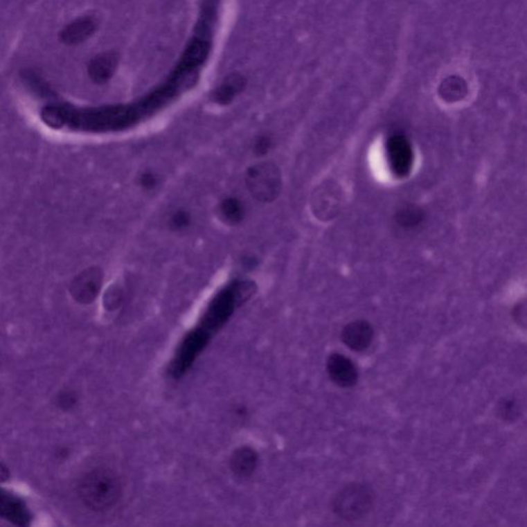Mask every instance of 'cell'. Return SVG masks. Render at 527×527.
I'll use <instances>...</instances> for the list:
<instances>
[{
    "label": "cell",
    "instance_id": "1",
    "mask_svg": "<svg viewBox=\"0 0 527 527\" xmlns=\"http://www.w3.org/2000/svg\"><path fill=\"white\" fill-rule=\"evenodd\" d=\"M40 118L46 126L53 129L107 133L131 128L145 116L136 103L87 109L69 105H51L42 109Z\"/></svg>",
    "mask_w": 527,
    "mask_h": 527
},
{
    "label": "cell",
    "instance_id": "2",
    "mask_svg": "<svg viewBox=\"0 0 527 527\" xmlns=\"http://www.w3.org/2000/svg\"><path fill=\"white\" fill-rule=\"evenodd\" d=\"M257 292V285L251 280H236L222 289L207 305L198 325V330L209 339L223 329L235 310L249 301Z\"/></svg>",
    "mask_w": 527,
    "mask_h": 527
},
{
    "label": "cell",
    "instance_id": "3",
    "mask_svg": "<svg viewBox=\"0 0 527 527\" xmlns=\"http://www.w3.org/2000/svg\"><path fill=\"white\" fill-rule=\"evenodd\" d=\"M122 494V484L114 472L96 469L89 472L80 480L78 495L84 505L95 512L111 509Z\"/></svg>",
    "mask_w": 527,
    "mask_h": 527
},
{
    "label": "cell",
    "instance_id": "4",
    "mask_svg": "<svg viewBox=\"0 0 527 527\" xmlns=\"http://www.w3.org/2000/svg\"><path fill=\"white\" fill-rule=\"evenodd\" d=\"M375 505V492L371 486L352 482L343 486L331 501L332 512L345 521H357L367 517Z\"/></svg>",
    "mask_w": 527,
    "mask_h": 527
},
{
    "label": "cell",
    "instance_id": "5",
    "mask_svg": "<svg viewBox=\"0 0 527 527\" xmlns=\"http://www.w3.org/2000/svg\"><path fill=\"white\" fill-rule=\"evenodd\" d=\"M245 184L256 200L271 203L280 195L283 177L280 170L274 163L261 162L247 169Z\"/></svg>",
    "mask_w": 527,
    "mask_h": 527
},
{
    "label": "cell",
    "instance_id": "6",
    "mask_svg": "<svg viewBox=\"0 0 527 527\" xmlns=\"http://www.w3.org/2000/svg\"><path fill=\"white\" fill-rule=\"evenodd\" d=\"M211 340L204 335L192 329L183 338L175 350V355L169 364L168 373L175 379H179L185 375L192 368L199 355L208 346Z\"/></svg>",
    "mask_w": 527,
    "mask_h": 527
},
{
    "label": "cell",
    "instance_id": "7",
    "mask_svg": "<svg viewBox=\"0 0 527 527\" xmlns=\"http://www.w3.org/2000/svg\"><path fill=\"white\" fill-rule=\"evenodd\" d=\"M342 190L334 179H327L315 188L311 196V209L319 221H331L339 215Z\"/></svg>",
    "mask_w": 527,
    "mask_h": 527
},
{
    "label": "cell",
    "instance_id": "8",
    "mask_svg": "<svg viewBox=\"0 0 527 527\" xmlns=\"http://www.w3.org/2000/svg\"><path fill=\"white\" fill-rule=\"evenodd\" d=\"M327 373L332 382L342 388L355 386L359 381L357 366L341 353H332L327 359Z\"/></svg>",
    "mask_w": 527,
    "mask_h": 527
},
{
    "label": "cell",
    "instance_id": "9",
    "mask_svg": "<svg viewBox=\"0 0 527 527\" xmlns=\"http://www.w3.org/2000/svg\"><path fill=\"white\" fill-rule=\"evenodd\" d=\"M100 269L89 268L80 273L71 285V295L82 304H90L96 299L102 285Z\"/></svg>",
    "mask_w": 527,
    "mask_h": 527
},
{
    "label": "cell",
    "instance_id": "10",
    "mask_svg": "<svg viewBox=\"0 0 527 527\" xmlns=\"http://www.w3.org/2000/svg\"><path fill=\"white\" fill-rule=\"evenodd\" d=\"M373 339V325L364 319H357L347 323L341 332L342 342L355 352H361L369 348Z\"/></svg>",
    "mask_w": 527,
    "mask_h": 527
},
{
    "label": "cell",
    "instance_id": "11",
    "mask_svg": "<svg viewBox=\"0 0 527 527\" xmlns=\"http://www.w3.org/2000/svg\"><path fill=\"white\" fill-rule=\"evenodd\" d=\"M387 156L391 170L399 177L407 175L412 165V149L405 137L395 135L389 139Z\"/></svg>",
    "mask_w": 527,
    "mask_h": 527
},
{
    "label": "cell",
    "instance_id": "12",
    "mask_svg": "<svg viewBox=\"0 0 527 527\" xmlns=\"http://www.w3.org/2000/svg\"><path fill=\"white\" fill-rule=\"evenodd\" d=\"M0 517L19 526H28L30 514L19 497L0 490Z\"/></svg>",
    "mask_w": 527,
    "mask_h": 527
},
{
    "label": "cell",
    "instance_id": "13",
    "mask_svg": "<svg viewBox=\"0 0 527 527\" xmlns=\"http://www.w3.org/2000/svg\"><path fill=\"white\" fill-rule=\"evenodd\" d=\"M97 23L91 17H80L67 24L60 33V38L67 46H76L94 35Z\"/></svg>",
    "mask_w": 527,
    "mask_h": 527
},
{
    "label": "cell",
    "instance_id": "14",
    "mask_svg": "<svg viewBox=\"0 0 527 527\" xmlns=\"http://www.w3.org/2000/svg\"><path fill=\"white\" fill-rule=\"evenodd\" d=\"M118 62V57L116 53L109 52L98 55L89 63V76L96 84H105L114 75Z\"/></svg>",
    "mask_w": 527,
    "mask_h": 527
},
{
    "label": "cell",
    "instance_id": "15",
    "mask_svg": "<svg viewBox=\"0 0 527 527\" xmlns=\"http://www.w3.org/2000/svg\"><path fill=\"white\" fill-rule=\"evenodd\" d=\"M258 461H259L258 452L249 446H242V447L237 448L231 455V471L238 477H249L257 469Z\"/></svg>",
    "mask_w": 527,
    "mask_h": 527
},
{
    "label": "cell",
    "instance_id": "16",
    "mask_svg": "<svg viewBox=\"0 0 527 527\" xmlns=\"http://www.w3.org/2000/svg\"><path fill=\"white\" fill-rule=\"evenodd\" d=\"M209 54V44L204 40L195 38L186 48L177 69L183 71H193L206 60Z\"/></svg>",
    "mask_w": 527,
    "mask_h": 527
},
{
    "label": "cell",
    "instance_id": "17",
    "mask_svg": "<svg viewBox=\"0 0 527 527\" xmlns=\"http://www.w3.org/2000/svg\"><path fill=\"white\" fill-rule=\"evenodd\" d=\"M247 84V80L238 73L229 75L225 82L213 92V100L219 105H230L235 97L242 92Z\"/></svg>",
    "mask_w": 527,
    "mask_h": 527
},
{
    "label": "cell",
    "instance_id": "18",
    "mask_svg": "<svg viewBox=\"0 0 527 527\" xmlns=\"http://www.w3.org/2000/svg\"><path fill=\"white\" fill-rule=\"evenodd\" d=\"M438 91L440 97L446 102H457L467 96V84L461 76H448L441 82Z\"/></svg>",
    "mask_w": 527,
    "mask_h": 527
},
{
    "label": "cell",
    "instance_id": "19",
    "mask_svg": "<svg viewBox=\"0 0 527 527\" xmlns=\"http://www.w3.org/2000/svg\"><path fill=\"white\" fill-rule=\"evenodd\" d=\"M222 220L229 225H238L244 217V207L237 198H226L222 201L219 207Z\"/></svg>",
    "mask_w": 527,
    "mask_h": 527
},
{
    "label": "cell",
    "instance_id": "20",
    "mask_svg": "<svg viewBox=\"0 0 527 527\" xmlns=\"http://www.w3.org/2000/svg\"><path fill=\"white\" fill-rule=\"evenodd\" d=\"M521 413L520 405L514 398H503L497 406V414L501 420L511 423L518 420Z\"/></svg>",
    "mask_w": 527,
    "mask_h": 527
},
{
    "label": "cell",
    "instance_id": "21",
    "mask_svg": "<svg viewBox=\"0 0 527 527\" xmlns=\"http://www.w3.org/2000/svg\"><path fill=\"white\" fill-rule=\"evenodd\" d=\"M422 220V213L417 207L410 206L402 209L398 213L397 221L403 226H414L420 223Z\"/></svg>",
    "mask_w": 527,
    "mask_h": 527
},
{
    "label": "cell",
    "instance_id": "22",
    "mask_svg": "<svg viewBox=\"0 0 527 527\" xmlns=\"http://www.w3.org/2000/svg\"><path fill=\"white\" fill-rule=\"evenodd\" d=\"M190 224V217L185 211H177L171 215L169 226L175 231H183Z\"/></svg>",
    "mask_w": 527,
    "mask_h": 527
},
{
    "label": "cell",
    "instance_id": "23",
    "mask_svg": "<svg viewBox=\"0 0 527 527\" xmlns=\"http://www.w3.org/2000/svg\"><path fill=\"white\" fill-rule=\"evenodd\" d=\"M123 299V292L120 287H113L109 289L105 295V307L109 308V310H114V309L118 308L120 306V302Z\"/></svg>",
    "mask_w": 527,
    "mask_h": 527
},
{
    "label": "cell",
    "instance_id": "24",
    "mask_svg": "<svg viewBox=\"0 0 527 527\" xmlns=\"http://www.w3.org/2000/svg\"><path fill=\"white\" fill-rule=\"evenodd\" d=\"M526 301L524 299L518 302L512 310L514 321L522 329L526 328Z\"/></svg>",
    "mask_w": 527,
    "mask_h": 527
},
{
    "label": "cell",
    "instance_id": "25",
    "mask_svg": "<svg viewBox=\"0 0 527 527\" xmlns=\"http://www.w3.org/2000/svg\"><path fill=\"white\" fill-rule=\"evenodd\" d=\"M272 139L268 135L258 137L253 145V152L258 157L266 156L272 148Z\"/></svg>",
    "mask_w": 527,
    "mask_h": 527
},
{
    "label": "cell",
    "instance_id": "26",
    "mask_svg": "<svg viewBox=\"0 0 527 527\" xmlns=\"http://www.w3.org/2000/svg\"><path fill=\"white\" fill-rule=\"evenodd\" d=\"M76 401L78 399H76V395L73 391H63V393H59L58 397H57V405L63 410H69L75 407Z\"/></svg>",
    "mask_w": 527,
    "mask_h": 527
},
{
    "label": "cell",
    "instance_id": "27",
    "mask_svg": "<svg viewBox=\"0 0 527 527\" xmlns=\"http://www.w3.org/2000/svg\"><path fill=\"white\" fill-rule=\"evenodd\" d=\"M139 185L145 190H152L158 185V179L154 173L145 172L139 177Z\"/></svg>",
    "mask_w": 527,
    "mask_h": 527
},
{
    "label": "cell",
    "instance_id": "28",
    "mask_svg": "<svg viewBox=\"0 0 527 527\" xmlns=\"http://www.w3.org/2000/svg\"><path fill=\"white\" fill-rule=\"evenodd\" d=\"M8 477H10V472H8V467L0 463V482L6 481Z\"/></svg>",
    "mask_w": 527,
    "mask_h": 527
}]
</instances>
